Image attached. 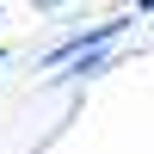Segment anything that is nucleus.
I'll return each instance as SVG.
<instances>
[{"label": "nucleus", "instance_id": "nucleus-1", "mask_svg": "<svg viewBox=\"0 0 154 154\" xmlns=\"http://www.w3.org/2000/svg\"><path fill=\"white\" fill-rule=\"evenodd\" d=\"M130 25H136V19H105V25H93V31H74V37H62V43L43 56V68H62V62H74L80 49H105V43H117Z\"/></svg>", "mask_w": 154, "mask_h": 154}, {"label": "nucleus", "instance_id": "nucleus-4", "mask_svg": "<svg viewBox=\"0 0 154 154\" xmlns=\"http://www.w3.org/2000/svg\"><path fill=\"white\" fill-rule=\"evenodd\" d=\"M136 12H154V0H136Z\"/></svg>", "mask_w": 154, "mask_h": 154}, {"label": "nucleus", "instance_id": "nucleus-2", "mask_svg": "<svg viewBox=\"0 0 154 154\" xmlns=\"http://www.w3.org/2000/svg\"><path fill=\"white\" fill-rule=\"evenodd\" d=\"M105 68H111V43H105V49H80L74 62H62V68H56V86H80V80H99Z\"/></svg>", "mask_w": 154, "mask_h": 154}, {"label": "nucleus", "instance_id": "nucleus-3", "mask_svg": "<svg viewBox=\"0 0 154 154\" xmlns=\"http://www.w3.org/2000/svg\"><path fill=\"white\" fill-rule=\"evenodd\" d=\"M31 6H37V12H56V6H68V0H31Z\"/></svg>", "mask_w": 154, "mask_h": 154}, {"label": "nucleus", "instance_id": "nucleus-5", "mask_svg": "<svg viewBox=\"0 0 154 154\" xmlns=\"http://www.w3.org/2000/svg\"><path fill=\"white\" fill-rule=\"evenodd\" d=\"M0 68H6V49H0Z\"/></svg>", "mask_w": 154, "mask_h": 154}]
</instances>
